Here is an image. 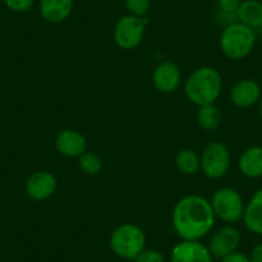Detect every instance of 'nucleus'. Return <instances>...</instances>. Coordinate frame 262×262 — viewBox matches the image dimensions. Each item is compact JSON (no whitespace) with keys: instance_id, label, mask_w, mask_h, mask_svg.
<instances>
[{"instance_id":"obj_19","label":"nucleus","mask_w":262,"mask_h":262,"mask_svg":"<svg viewBox=\"0 0 262 262\" xmlns=\"http://www.w3.org/2000/svg\"><path fill=\"white\" fill-rule=\"evenodd\" d=\"M196 122L201 128L206 131H213L221 125V112L215 104H207L198 107Z\"/></svg>"},{"instance_id":"obj_20","label":"nucleus","mask_w":262,"mask_h":262,"mask_svg":"<svg viewBox=\"0 0 262 262\" xmlns=\"http://www.w3.org/2000/svg\"><path fill=\"white\" fill-rule=\"evenodd\" d=\"M242 0H217V13H216V19L224 27L229 26L231 24L238 22L236 18V12H238L239 6Z\"/></svg>"},{"instance_id":"obj_5","label":"nucleus","mask_w":262,"mask_h":262,"mask_svg":"<svg viewBox=\"0 0 262 262\" xmlns=\"http://www.w3.org/2000/svg\"><path fill=\"white\" fill-rule=\"evenodd\" d=\"M211 206L216 217L228 224L238 223L242 220L246 208L242 194L236 189L229 186L220 188L213 193Z\"/></svg>"},{"instance_id":"obj_1","label":"nucleus","mask_w":262,"mask_h":262,"mask_svg":"<svg viewBox=\"0 0 262 262\" xmlns=\"http://www.w3.org/2000/svg\"><path fill=\"white\" fill-rule=\"evenodd\" d=\"M215 219L210 201L198 194L183 196L172 211V226L183 241H200L213 228Z\"/></svg>"},{"instance_id":"obj_2","label":"nucleus","mask_w":262,"mask_h":262,"mask_svg":"<svg viewBox=\"0 0 262 262\" xmlns=\"http://www.w3.org/2000/svg\"><path fill=\"white\" fill-rule=\"evenodd\" d=\"M224 81L220 72L211 66H203L191 72L184 85V92L190 103L202 107L215 104L223 92Z\"/></svg>"},{"instance_id":"obj_26","label":"nucleus","mask_w":262,"mask_h":262,"mask_svg":"<svg viewBox=\"0 0 262 262\" xmlns=\"http://www.w3.org/2000/svg\"><path fill=\"white\" fill-rule=\"evenodd\" d=\"M249 261L251 262H262V243L256 244L252 248L251 256H249Z\"/></svg>"},{"instance_id":"obj_4","label":"nucleus","mask_w":262,"mask_h":262,"mask_svg":"<svg viewBox=\"0 0 262 262\" xmlns=\"http://www.w3.org/2000/svg\"><path fill=\"white\" fill-rule=\"evenodd\" d=\"M147 236L144 230L135 224L126 223L117 226L111 234V249L118 257L125 259H135L140 252L145 249Z\"/></svg>"},{"instance_id":"obj_27","label":"nucleus","mask_w":262,"mask_h":262,"mask_svg":"<svg viewBox=\"0 0 262 262\" xmlns=\"http://www.w3.org/2000/svg\"><path fill=\"white\" fill-rule=\"evenodd\" d=\"M258 112H259V115H261V117H262V97H261V99H259V102H258Z\"/></svg>"},{"instance_id":"obj_23","label":"nucleus","mask_w":262,"mask_h":262,"mask_svg":"<svg viewBox=\"0 0 262 262\" xmlns=\"http://www.w3.org/2000/svg\"><path fill=\"white\" fill-rule=\"evenodd\" d=\"M7 8L17 13L29 12L34 7V0H3Z\"/></svg>"},{"instance_id":"obj_6","label":"nucleus","mask_w":262,"mask_h":262,"mask_svg":"<svg viewBox=\"0 0 262 262\" xmlns=\"http://www.w3.org/2000/svg\"><path fill=\"white\" fill-rule=\"evenodd\" d=\"M230 150L224 143L212 142L207 144L201 155V171L208 179H220L230 168Z\"/></svg>"},{"instance_id":"obj_18","label":"nucleus","mask_w":262,"mask_h":262,"mask_svg":"<svg viewBox=\"0 0 262 262\" xmlns=\"http://www.w3.org/2000/svg\"><path fill=\"white\" fill-rule=\"evenodd\" d=\"M175 166L184 175H194L201 170V157L193 149H181L175 157Z\"/></svg>"},{"instance_id":"obj_21","label":"nucleus","mask_w":262,"mask_h":262,"mask_svg":"<svg viewBox=\"0 0 262 262\" xmlns=\"http://www.w3.org/2000/svg\"><path fill=\"white\" fill-rule=\"evenodd\" d=\"M79 166L82 172L88 175H97L103 168V161L97 153L94 152H85L79 157Z\"/></svg>"},{"instance_id":"obj_16","label":"nucleus","mask_w":262,"mask_h":262,"mask_svg":"<svg viewBox=\"0 0 262 262\" xmlns=\"http://www.w3.org/2000/svg\"><path fill=\"white\" fill-rule=\"evenodd\" d=\"M238 167L246 178H262V147L253 145L247 148L239 157Z\"/></svg>"},{"instance_id":"obj_13","label":"nucleus","mask_w":262,"mask_h":262,"mask_svg":"<svg viewBox=\"0 0 262 262\" xmlns=\"http://www.w3.org/2000/svg\"><path fill=\"white\" fill-rule=\"evenodd\" d=\"M88 143L84 135L76 130H63L55 138V148L64 157L79 158L86 152Z\"/></svg>"},{"instance_id":"obj_7","label":"nucleus","mask_w":262,"mask_h":262,"mask_svg":"<svg viewBox=\"0 0 262 262\" xmlns=\"http://www.w3.org/2000/svg\"><path fill=\"white\" fill-rule=\"evenodd\" d=\"M147 19L143 17L127 16L121 17L113 30V39L116 45L122 50H133L142 42L144 37Z\"/></svg>"},{"instance_id":"obj_11","label":"nucleus","mask_w":262,"mask_h":262,"mask_svg":"<svg viewBox=\"0 0 262 262\" xmlns=\"http://www.w3.org/2000/svg\"><path fill=\"white\" fill-rule=\"evenodd\" d=\"M171 262H213V256L200 241H181L172 248Z\"/></svg>"},{"instance_id":"obj_15","label":"nucleus","mask_w":262,"mask_h":262,"mask_svg":"<svg viewBox=\"0 0 262 262\" xmlns=\"http://www.w3.org/2000/svg\"><path fill=\"white\" fill-rule=\"evenodd\" d=\"M242 220L247 230L262 236V188H259L246 203Z\"/></svg>"},{"instance_id":"obj_25","label":"nucleus","mask_w":262,"mask_h":262,"mask_svg":"<svg viewBox=\"0 0 262 262\" xmlns=\"http://www.w3.org/2000/svg\"><path fill=\"white\" fill-rule=\"evenodd\" d=\"M221 262H251L249 257L247 254L242 253V252H233V253L228 254L224 258H221Z\"/></svg>"},{"instance_id":"obj_14","label":"nucleus","mask_w":262,"mask_h":262,"mask_svg":"<svg viewBox=\"0 0 262 262\" xmlns=\"http://www.w3.org/2000/svg\"><path fill=\"white\" fill-rule=\"evenodd\" d=\"M74 9V0H40V14L49 24H60L69 18Z\"/></svg>"},{"instance_id":"obj_3","label":"nucleus","mask_w":262,"mask_h":262,"mask_svg":"<svg viewBox=\"0 0 262 262\" xmlns=\"http://www.w3.org/2000/svg\"><path fill=\"white\" fill-rule=\"evenodd\" d=\"M256 45L254 30L241 22L224 27L220 36V49L233 60H241L249 55Z\"/></svg>"},{"instance_id":"obj_17","label":"nucleus","mask_w":262,"mask_h":262,"mask_svg":"<svg viewBox=\"0 0 262 262\" xmlns=\"http://www.w3.org/2000/svg\"><path fill=\"white\" fill-rule=\"evenodd\" d=\"M238 22L251 27L261 29L262 27V2L259 0H244L239 6L236 12Z\"/></svg>"},{"instance_id":"obj_10","label":"nucleus","mask_w":262,"mask_h":262,"mask_svg":"<svg viewBox=\"0 0 262 262\" xmlns=\"http://www.w3.org/2000/svg\"><path fill=\"white\" fill-rule=\"evenodd\" d=\"M152 82L156 90L162 94L173 93L181 82V71L179 66L170 60L161 62L153 70Z\"/></svg>"},{"instance_id":"obj_28","label":"nucleus","mask_w":262,"mask_h":262,"mask_svg":"<svg viewBox=\"0 0 262 262\" xmlns=\"http://www.w3.org/2000/svg\"><path fill=\"white\" fill-rule=\"evenodd\" d=\"M261 86H262V85H261Z\"/></svg>"},{"instance_id":"obj_24","label":"nucleus","mask_w":262,"mask_h":262,"mask_svg":"<svg viewBox=\"0 0 262 262\" xmlns=\"http://www.w3.org/2000/svg\"><path fill=\"white\" fill-rule=\"evenodd\" d=\"M135 262H166L165 256L157 249H143Z\"/></svg>"},{"instance_id":"obj_12","label":"nucleus","mask_w":262,"mask_h":262,"mask_svg":"<svg viewBox=\"0 0 262 262\" xmlns=\"http://www.w3.org/2000/svg\"><path fill=\"white\" fill-rule=\"evenodd\" d=\"M262 97V86L252 79L239 80L230 90V100L239 108H249L258 104Z\"/></svg>"},{"instance_id":"obj_9","label":"nucleus","mask_w":262,"mask_h":262,"mask_svg":"<svg viewBox=\"0 0 262 262\" xmlns=\"http://www.w3.org/2000/svg\"><path fill=\"white\" fill-rule=\"evenodd\" d=\"M58 188L57 178L48 171H36L27 178L25 191L32 201H45L55 193Z\"/></svg>"},{"instance_id":"obj_8","label":"nucleus","mask_w":262,"mask_h":262,"mask_svg":"<svg viewBox=\"0 0 262 262\" xmlns=\"http://www.w3.org/2000/svg\"><path fill=\"white\" fill-rule=\"evenodd\" d=\"M241 239V233L236 228L231 225L221 226L211 236L208 249L213 257L224 258L238 249Z\"/></svg>"},{"instance_id":"obj_22","label":"nucleus","mask_w":262,"mask_h":262,"mask_svg":"<svg viewBox=\"0 0 262 262\" xmlns=\"http://www.w3.org/2000/svg\"><path fill=\"white\" fill-rule=\"evenodd\" d=\"M125 4L130 14L137 17H144L150 8V0H125Z\"/></svg>"}]
</instances>
